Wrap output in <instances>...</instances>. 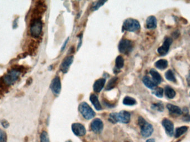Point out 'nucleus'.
I'll list each match as a JSON object with an SVG mask.
<instances>
[{"label":"nucleus","instance_id":"obj_1","mask_svg":"<svg viewBox=\"0 0 190 142\" xmlns=\"http://www.w3.org/2000/svg\"><path fill=\"white\" fill-rule=\"evenodd\" d=\"M24 70V66H15L12 67V70L8 72L7 74L1 78L7 86L12 85L18 80L22 71Z\"/></svg>","mask_w":190,"mask_h":142},{"label":"nucleus","instance_id":"obj_2","mask_svg":"<svg viewBox=\"0 0 190 142\" xmlns=\"http://www.w3.org/2000/svg\"><path fill=\"white\" fill-rule=\"evenodd\" d=\"M130 118L131 115L130 113L125 111H122L119 113H111L109 116L108 120L112 123L117 122L128 123L130 122Z\"/></svg>","mask_w":190,"mask_h":142},{"label":"nucleus","instance_id":"obj_3","mask_svg":"<svg viewBox=\"0 0 190 142\" xmlns=\"http://www.w3.org/2000/svg\"><path fill=\"white\" fill-rule=\"evenodd\" d=\"M42 29V22L40 18H34L32 19L30 27V32L32 36L37 38L40 36Z\"/></svg>","mask_w":190,"mask_h":142},{"label":"nucleus","instance_id":"obj_4","mask_svg":"<svg viewBox=\"0 0 190 142\" xmlns=\"http://www.w3.org/2000/svg\"><path fill=\"white\" fill-rule=\"evenodd\" d=\"M138 124L141 128V133L142 137L147 138L151 135L154 132V128L151 124L147 123L142 117L138 118Z\"/></svg>","mask_w":190,"mask_h":142},{"label":"nucleus","instance_id":"obj_5","mask_svg":"<svg viewBox=\"0 0 190 142\" xmlns=\"http://www.w3.org/2000/svg\"><path fill=\"white\" fill-rule=\"evenodd\" d=\"M79 109V112L86 119H91L96 115V113L94 110L86 102H82V103L80 104Z\"/></svg>","mask_w":190,"mask_h":142},{"label":"nucleus","instance_id":"obj_6","mask_svg":"<svg viewBox=\"0 0 190 142\" xmlns=\"http://www.w3.org/2000/svg\"><path fill=\"white\" fill-rule=\"evenodd\" d=\"M140 29V23L136 19L128 18L125 21L123 24V30L128 32H136Z\"/></svg>","mask_w":190,"mask_h":142},{"label":"nucleus","instance_id":"obj_7","mask_svg":"<svg viewBox=\"0 0 190 142\" xmlns=\"http://www.w3.org/2000/svg\"><path fill=\"white\" fill-rule=\"evenodd\" d=\"M133 48V43L131 41L128 39H122L120 41L119 45H118V49L121 53L123 54H128L130 53Z\"/></svg>","mask_w":190,"mask_h":142},{"label":"nucleus","instance_id":"obj_8","mask_svg":"<svg viewBox=\"0 0 190 142\" xmlns=\"http://www.w3.org/2000/svg\"><path fill=\"white\" fill-rule=\"evenodd\" d=\"M172 42H173V40L171 37H167L165 39L162 46L160 47L157 50V52L159 53V55L162 56L166 55L169 52V49H170V47Z\"/></svg>","mask_w":190,"mask_h":142},{"label":"nucleus","instance_id":"obj_9","mask_svg":"<svg viewBox=\"0 0 190 142\" xmlns=\"http://www.w3.org/2000/svg\"><path fill=\"white\" fill-rule=\"evenodd\" d=\"M72 130L76 135L79 137L84 136L86 133V130L84 126L80 123L72 124Z\"/></svg>","mask_w":190,"mask_h":142},{"label":"nucleus","instance_id":"obj_10","mask_svg":"<svg viewBox=\"0 0 190 142\" xmlns=\"http://www.w3.org/2000/svg\"><path fill=\"white\" fill-rule=\"evenodd\" d=\"M51 89L53 92V93L56 95H58L60 93L61 89V83L60 78L58 76L52 80L51 84Z\"/></svg>","mask_w":190,"mask_h":142},{"label":"nucleus","instance_id":"obj_11","mask_svg":"<svg viewBox=\"0 0 190 142\" xmlns=\"http://www.w3.org/2000/svg\"><path fill=\"white\" fill-rule=\"evenodd\" d=\"M91 127L92 130L94 133L99 134L103 130L104 124L100 119L96 118L92 122Z\"/></svg>","mask_w":190,"mask_h":142},{"label":"nucleus","instance_id":"obj_12","mask_svg":"<svg viewBox=\"0 0 190 142\" xmlns=\"http://www.w3.org/2000/svg\"><path fill=\"white\" fill-rule=\"evenodd\" d=\"M162 124L163 125L166 132L170 137H172L174 130V125L171 120L168 119H164L162 122Z\"/></svg>","mask_w":190,"mask_h":142},{"label":"nucleus","instance_id":"obj_13","mask_svg":"<svg viewBox=\"0 0 190 142\" xmlns=\"http://www.w3.org/2000/svg\"><path fill=\"white\" fill-rule=\"evenodd\" d=\"M73 57L72 55L65 58L61 65V71L65 73L68 72L70 66L71 65V64L73 62Z\"/></svg>","mask_w":190,"mask_h":142},{"label":"nucleus","instance_id":"obj_14","mask_svg":"<svg viewBox=\"0 0 190 142\" xmlns=\"http://www.w3.org/2000/svg\"><path fill=\"white\" fill-rule=\"evenodd\" d=\"M143 83L144 85L149 89H154L157 88V84L155 83L154 81L150 77L144 76L143 78Z\"/></svg>","mask_w":190,"mask_h":142},{"label":"nucleus","instance_id":"obj_15","mask_svg":"<svg viewBox=\"0 0 190 142\" xmlns=\"http://www.w3.org/2000/svg\"><path fill=\"white\" fill-rule=\"evenodd\" d=\"M167 108L168 109L170 113L172 114L180 116L182 114V111L178 106H175L171 104H167Z\"/></svg>","mask_w":190,"mask_h":142},{"label":"nucleus","instance_id":"obj_16","mask_svg":"<svg viewBox=\"0 0 190 142\" xmlns=\"http://www.w3.org/2000/svg\"><path fill=\"white\" fill-rule=\"evenodd\" d=\"M106 82V80L104 78H101L99 80H97L96 82H95L94 85V91L96 92H100L101 91V90L103 89L105 84Z\"/></svg>","mask_w":190,"mask_h":142},{"label":"nucleus","instance_id":"obj_17","mask_svg":"<svg viewBox=\"0 0 190 142\" xmlns=\"http://www.w3.org/2000/svg\"><path fill=\"white\" fill-rule=\"evenodd\" d=\"M146 27L149 29H154L156 28V18L154 16H151L148 17L146 20Z\"/></svg>","mask_w":190,"mask_h":142},{"label":"nucleus","instance_id":"obj_18","mask_svg":"<svg viewBox=\"0 0 190 142\" xmlns=\"http://www.w3.org/2000/svg\"><path fill=\"white\" fill-rule=\"evenodd\" d=\"M150 75H151L152 80L154 81L156 84H158L161 83L162 82V78L161 75H160L156 70L155 69H152L150 70Z\"/></svg>","mask_w":190,"mask_h":142},{"label":"nucleus","instance_id":"obj_19","mask_svg":"<svg viewBox=\"0 0 190 142\" xmlns=\"http://www.w3.org/2000/svg\"><path fill=\"white\" fill-rule=\"evenodd\" d=\"M90 101L94 105L95 108H96V110H97V111L101 110L102 107H101V104L100 103L99 99H98V97H97L96 95L91 94V96H90Z\"/></svg>","mask_w":190,"mask_h":142},{"label":"nucleus","instance_id":"obj_20","mask_svg":"<svg viewBox=\"0 0 190 142\" xmlns=\"http://www.w3.org/2000/svg\"><path fill=\"white\" fill-rule=\"evenodd\" d=\"M155 65L156 67V68H159L160 70H165L168 66V62L166 60L162 59V60H157L156 62L155 63Z\"/></svg>","mask_w":190,"mask_h":142},{"label":"nucleus","instance_id":"obj_21","mask_svg":"<svg viewBox=\"0 0 190 142\" xmlns=\"http://www.w3.org/2000/svg\"><path fill=\"white\" fill-rule=\"evenodd\" d=\"M165 93L166 96L169 99H172L176 96V92L171 87L166 86L165 88Z\"/></svg>","mask_w":190,"mask_h":142},{"label":"nucleus","instance_id":"obj_22","mask_svg":"<svg viewBox=\"0 0 190 142\" xmlns=\"http://www.w3.org/2000/svg\"><path fill=\"white\" fill-rule=\"evenodd\" d=\"M188 127L187 126H182L181 127L178 128L176 129V132H175V137L176 138L180 137L181 135L185 133L187 131Z\"/></svg>","mask_w":190,"mask_h":142},{"label":"nucleus","instance_id":"obj_23","mask_svg":"<svg viewBox=\"0 0 190 142\" xmlns=\"http://www.w3.org/2000/svg\"><path fill=\"white\" fill-rule=\"evenodd\" d=\"M123 103L126 106H133L136 104V101L132 97H126L125 98L123 99Z\"/></svg>","mask_w":190,"mask_h":142},{"label":"nucleus","instance_id":"obj_24","mask_svg":"<svg viewBox=\"0 0 190 142\" xmlns=\"http://www.w3.org/2000/svg\"><path fill=\"white\" fill-rule=\"evenodd\" d=\"M165 77L166 79L172 82H176V79L175 76L174 75L173 72L171 70H169L165 73Z\"/></svg>","mask_w":190,"mask_h":142},{"label":"nucleus","instance_id":"obj_25","mask_svg":"<svg viewBox=\"0 0 190 142\" xmlns=\"http://www.w3.org/2000/svg\"><path fill=\"white\" fill-rule=\"evenodd\" d=\"M117 81H118V78L117 77H113L111 79L106 87V90H110L113 88L116 85Z\"/></svg>","mask_w":190,"mask_h":142},{"label":"nucleus","instance_id":"obj_26","mask_svg":"<svg viewBox=\"0 0 190 142\" xmlns=\"http://www.w3.org/2000/svg\"><path fill=\"white\" fill-rule=\"evenodd\" d=\"M124 66V60L122 56L119 55L116 59V67L117 69H121Z\"/></svg>","mask_w":190,"mask_h":142},{"label":"nucleus","instance_id":"obj_27","mask_svg":"<svg viewBox=\"0 0 190 142\" xmlns=\"http://www.w3.org/2000/svg\"><path fill=\"white\" fill-rule=\"evenodd\" d=\"M153 94L159 98H162L164 95V89L162 88H156L152 92Z\"/></svg>","mask_w":190,"mask_h":142},{"label":"nucleus","instance_id":"obj_28","mask_svg":"<svg viewBox=\"0 0 190 142\" xmlns=\"http://www.w3.org/2000/svg\"><path fill=\"white\" fill-rule=\"evenodd\" d=\"M152 108L154 110H157L159 112H163L164 110V105L161 102L158 103L154 104L152 106Z\"/></svg>","mask_w":190,"mask_h":142},{"label":"nucleus","instance_id":"obj_29","mask_svg":"<svg viewBox=\"0 0 190 142\" xmlns=\"http://www.w3.org/2000/svg\"><path fill=\"white\" fill-rule=\"evenodd\" d=\"M106 2V1H97L96 3H94V5H92V10L95 11V10H98L99 8L102 6V5H104Z\"/></svg>","mask_w":190,"mask_h":142},{"label":"nucleus","instance_id":"obj_30","mask_svg":"<svg viewBox=\"0 0 190 142\" xmlns=\"http://www.w3.org/2000/svg\"><path fill=\"white\" fill-rule=\"evenodd\" d=\"M40 141L41 142H50L48 134L46 131H43L41 133L40 135Z\"/></svg>","mask_w":190,"mask_h":142},{"label":"nucleus","instance_id":"obj_31","mask_svg":"<svg viewBox=\"0 0 190 142\" xmlns=\"http://www.w3.org/2000/svg\"><path fill=\"white\" fill-rule=\"evenodd\" d=\"M0 142H7V135L6 133L0 129Z\"/></svg>","mask_w":190,"mask_h":142},{"label":"nucleus","instance_id":"obj_32","mask_svg":"<svg viewBox=\"0 0 190 142\" xmlns=\"http://www.w3.org/2000/svg\"><path fill=\"white\" fill-rule=\"evenodd\" d=\"M1 124L3 126V127L5 128H7L9 126V123H8V122L6 120H3L1 121Z\"/></svg>","mask_w":190,"mask_h":142},{"label":"nucleus","instance_id":"obj_33","mask_svg":"<svg viewBox=\"0 0 190 142\" xmlns=\"http://www.w3.org/2000/svg\"><path fill=\"white\" fill-rule=\"evenodd\" d=\"M183 121L185 122H190V116L188 114H186V115H184L182 118Z\"/></svg>","mask_w":190,"mask_h":142},{"label":"nucleus","instance_id":"obj_34","mask_svg":"<svg viewBox=\"0 0 190 142\" xmlns=\"http://www.w3.org/2000/svg\"><path fill=\"white\" fill-rule=\"evenodd\" d=\"M187 84L189 86H190V71L188 74L187 76Z\"/></svg>","mask_w":190,"mask_h":142},{"label":"nucleus","instance_id":"obj_35","mask_svg":"<svg viewBox=\"0 0 190 142\" xmlns=\"http://www.w3.org/2000/svg\"><path fill=\"white\" fill-rule=\"evenodd\" d=\"M182 111V113H184L185 114V115H186V114H188V110L187 108H184L183 109V111Z\"/></svg>","mask_w":190,"mask_h":142},{"label":"nucleus","instance_id":"obj_36","mask_svg":"<svg viewBox=\"0 0 190 142\" xmlns=\"http://www.w3.org/2000/svg\"><path fill=\"white\" fill-rule=\"evenodd\" d=\"M146 142H155V140L154 139H149L147 140Z\"/></svg>","mask_w":190,"mask_h":142},{"label":"nucleus","instance_id":"obj_37","mask_svg":"<svg viewBox=\"0 0 190 142\" xmlns=\"http://www.w3.org/2000/svg\"><path fill=\"white\" fill-rule=\"evenodd\" d=\"M66 142H72V141H71V140H68V141H66Z\"/></svg>","mask_w":190,"mask_h":142},{"label":"nucleus","instance_id":"obj_38","mask_svg":"<svg viewBox=\"0 0 190 142\" xmlns=\"http://www.w3.org/2000/svg\"></svg>","mask_w":190,"mask_h":142}]
</instances>
